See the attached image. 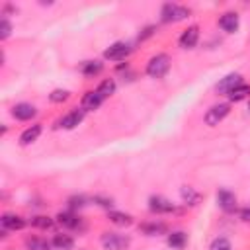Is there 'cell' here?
Here are the masks:
<instances>
[{
  "label": "cell",
  "mask_w": 250,
  "mask_h": 250,
  "mask_svg": "<svg viewBox=\"0 0 250 250\" xmlns=\"http://www.w3.org/2000/svg\"><path fill=\"white\" fill-rule=\"evenodd\" d=\"M57 221L64 227V229H78L82 225L80 217L74 213V211H64V213H59L57 215Z\"/></svg>",
  "instance_id": "9a60e30c"
},
{
  "label": "cell",
  "mask_w": 250,
  "mask_h": 250,
  "mask_svg": "<svg viewBox=\"0 0 250 250\" xmlns=\"http://www.w3.org/2000/svg\"><path fill=\"white\" fill-rule=\"evenodd\" d=\"M84 205H86V197H84V195H74V197L68 199V207H70V211L80 209V207H84Z\"/></svg>",
  "instance_id": "f1b7e54d"
},
{
  "label": "cell",
  "mask_w": 250,
  "mask_h": 250,
  "mask_svg": "<svg viewBox=\"0 0 250 250\" xmlns=\"http://www.w3.org/2000/svg\"><path fill=\"white\" fill-rule=\"evenodd\" d=\"M35 107L31 105V104H25V102H21V104H16L14 107H12V115L16 117V119H20V121H29L31 117H35Z\"/></svg>",
  "instance_id": "4fadbf2b"
},
{
  "label": "cell",
  "mask_w": 250,
  "mask_h": 250,
  "mask_svg": "<svg viewBox=\"0 0 250 250\" xmlns=\"http://www.w3.org/2000/svg\"><path fill=\"white\" fill-rule=\"evenodd\" d=\"M131 51H133V47H131L129 43L117 41V43L109 45V47L104 51V57H105L107 61H125V59L131 55Z\"/></svg>",
  "instance_id": "3957f363"
},
{
  "label": "cell",
  "mask_w": 250,
  "mask_h": 250,
  "mask_svg": "<svg viewBox=\"0 0 250 250\" xmlns=\"http://www.w3.org/2000/svg\"><path fill=\"white\" fill-rule=\"evenodd\" d=\"M104 70V64L100 62V61H86V62H82V66H80V72L84 74V76H98L100 72Z\"/></svg>",
  "instance_id": "e0dca14e"
},
{
  "label": "cell",
  "mask_w": 250,
  "mask_h": 250,
  "mask_svg": "<svg viewBox=\"0 0 250 250\" xmlns=\"http://www.w3.org/2000/svg\"><path fill=\"white\" fill-rule=\"evenodd\" d=\"M53 246H55L57 250H70V248L74 246V240H72L70 234H55Z\"/></svg>",
  "instance_id": "44dd1931"
},
{
  "label": "cell",
  "mask_w": 250,
  "mask_h": 250,
  "mask_svg": "<svg viewBox=\"0 0 250 250\" xmlns=\"http://www.w3.org/2000/svg\"><path fill=\"white\" fill-rule=\"evenodd\" d=\"M197 41H199V27L197 25H189L180 35V39H178V43H180L182 49H193L197 45Z\"/></svg>",
  "instance_id": "9c48e42d"
},
{
  "label": "cell",
  "mask_w": 250,
  "mask_h": 250,
  "mask_svg": "<svg viewBox=\"0 0 250 250\" xmlns=\"http://www.w3.org/2000/svg\"><path fill=\"white\" fill-rule=\"evenodd\" d=\"M102 246L105 250H127L129 248V238L117 232H104L102 234Z\"/></svg>",
  "instance_id": "277c9868"
},
{
  "label": "cell",
  "mask_w": 250,
  "mask_h": 250,
  "mask_svg": "<svg viewBox=\"0 0 250 250\" xmlns=\"http://www.w3.org/2000/svg\"><path fill=\"white\" fill-rule=\"evenodd\" d=\"M168 70H170V57L166 53H158L146 62V74L150 78H164Z\"/></svg>",
  "instance_id": "6da1fadb"
},
{
  "label": "cell",
  "mask_w": 250,
  "mask_h": 250,
  "mask_svg": "<svg viewBox=\"0 0 250 250\" xmlns=\"http://www.w3.org/2000/svg\"><path fill=\"white\" fill-rule=\"evenodd\" d=\"M152 33H154V27H152V25H148V27H145V29H143V33L139 35V39H141V41H145V39H148Z\"/></svg>",
  "instance_id": "4dcf8cb0"
},
{
  "label": "cell",
  "mask_w": 250,
  "mask_h": 250,
  "mask_svg": "<svg viewBox=\"0 0 250 250\" xmlns=\"http://www.w3.org/2000/svg\"><path fill=\"white\" fill-rule=\"evenodd\" d=\"M25 248L27 250H49L51 244L45 240V238H39V236H31L25 240Z\"/></svg>",
  "instance_id": "603a6c76"
},
{
  "label": "cell",
  "mask_w": 250,
  "mask_h": 250,
  "mask_svg": "<svg viewBox=\"0 0 250 250\" xmlns=\"http://www.w3.org/2000/svg\"><path fill=\"white\" fill-rule=\"evenodd\" d=\"M182 199L188 203V205H195L199 201V193L193 189V188H182Z\"/></svg>",
  "instance_id": "cb8c5ba5"
},
{
  "label": "cell",
  "mask_w": 250,
  "mask_h": 250,
  "mask_svg": "<svg viewBox=\"0 0 250 250\" xmlns=\"http://www.w3.org/2000/svg\"><path fill=\"white\" fill-rule=\"evenodd\" d=\"M68 96H70L68 90H61V88H59V90H53V92L49 94V100H51L53 104H62V102L68 100Z\"/></svg>",
  "instance_id": "4316f807"
},
{
  "label": "cell",
  "mask_w": 250,
  "mask_h": 250,
  "mask_svg": "<svg viewBox=\"0 0 250 250\" xmlns=\"http://www.w3.org/2000/svg\"><path fill=\"white\" fill-rule=\"evenodd\" d=\"M250 96V84H240V86H236L230 94H229V100L230 102H240V100H244V98H248Z\"/></svg>",
  "instance_id": "7402d4cb"
},
{
  "label": "cell",
  "mask_w": 250,
  "mask_h": 250,
  "mask_svg": "<svg viewBox=\"0 0 250 250\" xmlns=\"http://www.w3.org/2000/svg\"><path fill=\"white\" fill-rule=\"evenodd\" d=\"M141 230L145 232V234H148V236H156V234H164L166 232V225L164 223H145V225H141Z\"/></svg>",
  "instance_id": "ffe728a7"
},
{
  "label": "cell",
  "mask_w": 250,
  "mask_h": 250,
  "mask_svg": "<svg viewBox=\"0 0 250 250\" xmlns=\"http://www.w3.org/2000/svg\"><path fill=\"white\" fill-rule=\"evenodd\" d=\"M238 215H240V219H242L244 223H250V207L240 209V211H238Z\"/></svg>",
  "instance_id": "1f68e13d"
},
{
  "label": "cell",
  "mask_w": 250,
  "mask_h": 250,
  "mask_svg": "<svg viewBox=\"0 0 250 250\" xmlns=\"http://www.w3.org/2000/svg\"><path fill=\"white\" fill-rule=\"evenodd\" d=\"M188 16H189V10L186 6L172 4V2L164 4L162 10H160V21H164V23H176V21L188 18Z\"/></svg>",
  "instance_id": "7a4b0ae2"
},
{
  "label": "cell",
  "mask_w": 250,
  "mask_h": 250,
  "mask_svg": "<svg viewBox=\"0 0 250 250\" xmlns=\"http://www.w3.org/2000/svg\"><path fill=\"white\" fill-rule=\"evenodd\" d=\"M31 225L37 227V229H51L53 227V219H49L45 215H35V217H31Z\"/></svg>",
  "instance_id": "484cf974"
},
{
  "label": "cell",
  "mask_w": 250,
  "mask_h": 250,
  "mask_svg": "<svg viewBox=\"0 0 250 250\" xmlns=\"http://www.w3.org/2000/svg\"><path fill=\"white\" fill-rule=\"evenodd\" d=\"M82 119H84V109L80 107H76V109H72V111H68L66 115H62L59 121H57V127H61V129H74L76 125H80L82 123Z\"/></svg>",
  "instance_id": "8992f818"
},
{
  "label": "cell",
  "mask_w": 250,
  "mask_h": 250,
  "mask_svg": "<svg viewBox=\"0 0 250 250\" xmlns=\"http://www.w3.org/2000/svg\"><path fill=\"white\" fill-rule=\"evenodd\" d=\"M96 90H98V92H100V94H102V96L107 100V98H109V96L115 92V82H113L111 78H107V80H104V82H102V84H100Z\"/></svg>",
  "instance_id": "d4e9b609"
},
{
  "label": "cell",
  "mask_w": 250,
  "mask_h": 250,
  "mask_svg": "<svg viewBox=\"0 0 250 250\" xmlns=\"http://www.w3.org/2000/svg\"><path fill=\"white\" fill-rule=\"evenodd\" d=\"M0 223H2V229L4 230H20V229L25 227V221L20 215H14V213H4L2 219H0Z\"/></svg>",
  "instance_id": "5bb4252c"
},
{
  "label": "cell",
  "mask_w": 250,
  "mask_h": 250,
  "mask_svg": "<svg viewBox=\"0 0 250 250\" xmlns=\"http://www.w3.org/2000/svg\"><path fill=\"white\" fill-rule=\"evenodd\" d=\"M10 33H12V23L4 18V20H2V23H0V39H8V37H10Z\"/></svg>",
  "instance_id": "f546056e"
},
{
  "label": "cell",
  "mask_w": 250,
  "mask_h": 250,
  "mask_svg": "<svg viewBox=\"0 0 250 250\" xmlns=\"http://www.w3.org/2000/svg\"><path fill=\"white\" fill-rule=\"evenodd\" d=\"M217 203H219V207H221L225 213H232V211L236 209V195H234L230 189L223 188V189L217 191Z\"/></svg>",
  "instance_id": "ba28073f"
},
{
  "label": "cell",
  "mask_w": 250,
  "mask_h": 250,
  "mask_svg": "<svg viewBox=\"0 0 250 250\" xmlns=\"http://www.w3.org/2000/svg\"><path fill=\"white\" fill-rule=\"evenodd\" d=\"M41 131H43V127L37 123V125H31V127H27L21 135H20V143L21 145H31V143H35L37 139H39V135H41Z\"/></svg>",
  "instance_id": "2e32d148"
},
{
  "label": "cell",
  "mask_w": 250,
  "mask_h": 250,
  "mask_svg": "<svg viewBox=\"0 0 250 250\" xmlns=\"http://www.w3.org/2000/svg\"><path fill=\"white\" fill-rule=\"evenodd\" d=\"M211 250H232V248H230V242L221 236V238H215L211 242Z\"/></svg>",
  "instance_id": "83f0119b"
},
{
  "label": "cell",
  "mask_w": 250,
  "mask_h": 250,
  "mask_svg": "<svg viewBox=\"0 0 250 250\" xmlns=\"http://www.w3.org/2000/svg\"><path fill=\"white\" fill-rule=\"evenodd\" d=\"M229 111H230L229 104H217V105H213V107L207 109V113H205V123H207L209 127H215V125H219V123L229 115Z\"/></svg>",
  "instance_id": "5b68a950"
},
{
  "label": "cell",
  "mask_w": 250,
  "mask_h": 250,
  "mask_svg": "<svg viewBox=\"0 0 250 250\" xmlns=\"http://www.w3.org/2000/svg\"><path fill=\"white\" fill-rule=\"evenodd\" d=\"M104 102H105V98H104L98 90H90V92H86V94H84V98H82V109H84V111L98 109Z\"/></svg>",
  "instance_id": "8fae6325"
},
{
  "label": "cell",
  "mask_w": 250,
  "mask_h": 250,
  "mask_svg": "<svg viewBox=\"0 0 250 250\" xmlns=\"http://www.w3.org/2000/svg\"><path fill=\"white\" fill-rule=\"evenodd\" d=\"M148 207H150L152 213H172V211L176 209L174 203L168 201V199L162 197V195H152V197L148 199Z\"/></svg>",
  "instance_id": "30bf717a"
},
{
  "label": "cell",
  "mask_w": 250,
  "mask_h": 250,
  "mask_svg": "<svg viewBox=\"0 0 250 250\" xmlns=\"http://www.w3.org/2000/svg\"><path fill=\"white\" fill-rule=\"evenodd\" d=\"M168 244L176 250H182L186 244H188V234L182 232V230H176V232H170L168 234Z\"/></svg>",
  "instance_id": "d6986e66"
},
{
  "label": "cell",
  "mask_w": 250,
  "mask_h": 250,
  "mask_svg": "<svg viewBox=\"0 0 250 250\" xmlns=\"http://www.w3.org/2000/svg\"><path fill=\"white\" fill-rule=\"evenodd\" d=\"M107 219H109L113 225H117V227H127V225L133 223V217L127 215V213H121V211H109V213H107Z\"/></svg>",
  "instance_id": "ac0fdd59"
},
{
  "label": "cell",
  "mask_w": 250,
  "mask_h": 250,
  "mask_svg": "<svg viewBox=\"0 0 250 250\" xmlns=\"http://www.w3.org/2000/svg\"><path fill=\"white\" fill-rule=\"evenodd\" d=\"M238 14L236 12H225L221 18H219V27L227 33H234L238 29Z\"/></svg>",
  "instance_id": "7c38bea8"
},
{
  "label": "cell",
  "mask_w": 250,
  "mask_h": 250,
  "mask_svg": "<svg viewBox=\"0 0 250 250\" xmlns=\"http://www.w3.org/2000/svg\"><path fill=\"white\" fill-rule=\"evenodd\" d=\"M242 84V76L238 74V72H230V74H227L225 78H221L219 80V84H217V92L219 94H230L236 86H240Z\"/></svg>",
  "instance_id": "52a82bcc"
}]
</instances>
